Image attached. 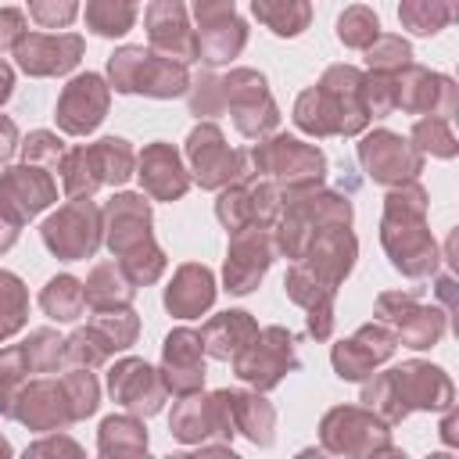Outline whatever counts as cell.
<instances>
[{"instance_id": "6da1fadb", "label": "cell", "mask_w": 459, "mask_h": 459, "mask_svg": "<svg viewBox=\"0 0 459 459\" xmlns=\"http://www.w3.org/2000/svg\"><path fill=\"white\" fill-rule=\"evenodd\" d=\"M380 240L398 273L427 276L437 269V244L427 230V190L420 183H402L387 194Z\"/></svg>"}, {"instance_id": "7a4b0ae2", "label": "cell", "mask_w": 459, "mask_h": 459, "mask_svg": "<svg viewBox=\"0 0 459 459\" xmlns=\"http://www.w3.org/2000/svg\"><path fill=\"white\" fill-rule=\"evenodd\" d=\"M362 72L351 65H333L323 72V79L305 90L294 104L298 129L312 136H355L366 129V108H362Z\"/></svg>"}, {"instance_id": "3957f363", "label": "cell", "mask_w": 459, "mask_h": 459, "mask_svg": "<svg viewBox=\"0 0 459 459\" xmlns=\"http://www.w3.org/2000/svg\"><path fill=\"white\" fill-rule=\"evenodd\" d=\"M100 215H104V240L118 258L126 280L133 287L154 283L165 273V255L151 237V204L140 194H118L115 201H108Z\"/></svg>"}, {"instance_id": "277c9868", "label": "cell", "mask_w": 459, "mask_h": 459, "mask_svg": "<svg viewBox=\"0 0 459 459\" xmlns=\"http://www.w3.org/2000/svg\"><path fill=\"white\" fill-rule=\"evenodd\" d=\"M362 402L387 427L412 409H452V380L430 362H402L362 387Z\"/></svg>"}, {"instance_id": "5b68a950", "label": "cell", "mask_w": 459, "mask_h": 459, "mask_svg": "<svg viewBox=\"0 0 459 459\" xmlns=\"http://www.w3.org/2000/svg\"><path fill=\"white\" fill-rule=\"evenodd\" d=\"M283 212H280V226H276V247L287 258H305V251L316 244V237H323L326 230H341L351 222V204L337 194H319V190H305V194H290L283 197Z\"/></svg>"}, {"instance_id": "8992f818", "label": "cell", "mask_w": 459, "mask_h": 459, "mask_svg": "<svg viewBox=\"0 0 459 459\" xmlns=\"http://www.w3.org/2000/svg\"><path fill=\"white\" fill-rule=\"evenodd\" d=\"M247 158L255 161V176L262 172L265 183H273L276 190L290 194H305L316 190L326 176V158L319 147H308L294 136H273L269 143H258L247 151Z\"/></svg>"}, {"instance_id": "52a82bcc", "label": "cell", "mask_w": 459, "mask_h": 459, "mask_svg": "<svg viewBox=\"0 0 459 459\" xmlns=\"http://www.w3.org/2000/svg\"><path fill=\"white\" fill-rule=\"evenodd\" d=\"M108 79L118 93H143V97H183L190 90V72L183 65H172L143 47H122L108 57Z\"/></svg>"}, {"instance_id": "ba28073f", "label": "cell", "mask_w": 459, "mask_h": 459, "mask_svg": "<svg viewBox=\"0 0 459 459\" xmlns=\"http://www.w3.org/2000/svg\"><path fill=\"white\" fill-rule=\"evenodd\" d=\"M54 197L57 186L39 165H18L0 172V255L18 240V230Z\"/></svg>"}, {"instance_id": "9c48e42d", "label": "cell", "mask_w": 459, "mask_h": 459, "mask_svg": "<svg viewBox=\"0 0 459 459\" xmlns=\"http://www.w3.org/2000/svg\"><path fill=\"white\" fill-rule=\"evenodd\" d=\"M219 82H222V108H230L233 126L244 136H265V133L276 129L280 108L269 97V82H265L262 72H255V68H233Z\"/></svg>"}, {"instance_id": "30bf717a", "label": "cell", "mask_w": 459, "mask_h": 459, "mask_svg": "<svg viewBox=\"0 0 459 459\" xmlns=\"http://www.w3.org/2000/svg\"><path fill=\"white\" fill-rule=\"evenodd\" d=\"M186 158H190L194 179L204 190H226L247 176V154L233 151L215 122L194 126V133L186 136Z\"/></svg>"}, {"instance_id": "8fae6325", "label": "cell", "mask_w": 459, "mask_h": 459, "mask_svg": "<svg viewBox=\"0 0 459 459\" xmlns=\"http://www.w3.org/2000/svg\"><path fill=\"white\" fill-rule=\"evenodd\" d=\"M319 437H323V452L330 455H341V459H366L373 455L377 448L391 445V430L380 416L366 412V409H355V405H337L323 416V427H319Z\"/></svg>"}, {"instance_id": "7c38bea8", "label": "cell", "mask_w": 459, "mask_h": 459, "mask_svg": "<svg viewBox=\"0 0 459 459\" xmlns=\"http://www.w3.org/2000/svg\"><path fill=\"white\" fill-rule=\"evenodd\" d=\"M233 369L240 380H247L255 391H269L283 380V373L298 369L294 337L283 326H265L251 337V344L233 359Z\"/></svg>"}, {"instance_id": "4fadbf2b", "label": "cell", "mask_w": 459, "mask_h": 459, "mask_svg": "<svg viewBox=\"0 0 459 459\" xmlns=\"http://www.w3.org/2000/svg\"><path fill=\"white\" fill-rule=\"evenodd\" d=\"M194 18H197V61L204 65H226L230 57H237L247 43V25L237 14L233 0H197L194 4Z\"/></svg>"}, {"instance_id": "5bb4252c", "label": "cell", "mask_w": 459, "mask_h": 459, "mask_svg": "<svg viewBox=\"0 0 459 459\" xmlns=\"http://www.w3.org/2000/svg\"><path fill=\"white\" fill-rule=\"evenodd\" d=\"M377 316L394 333V341L409 348H434L445 333V312L434 305H420L416 294L387 290L377 298Z\"/></svg>"}, {"instance_id": "9a60e30c", "label": "cell", "mask_w": 459, "mask_h": 459, "mask_svg": "<svg viewBox=\"0 0 459 459\" xmlns=\"http://www.w3.org/2000/svg\"><path fill=\"white\" fill-rule=\"evenodd\" d=\"M283 212V194L258 179V183H233L219 194L215 201V215L219 222L233 233H244V230H265L269 222H276Z\"/></svg>"}, {"instance_id": "2e32d148", "label": "cell", "mask_w": 459, "mask_h": 459, "mask_svg": "<svg viewBox=\"0 0 459 459\" xmlns=\"http://www.w3.org/2000/svg\"><path fill=\"white\" fill-rule=\"evenodd\" d=\"M169 430L186 445H201L208 437H233V391L179 398L169 416Z\"/></svg>"}, {"instance_id": "e0dca14e", "label": "cell", "mask_w": 459, "mask_h": 459, "mask_svg": "<svg viewBox=\"0 0 459 459\" xmlns=\"http://www.w3.org/2000/svg\"><path fill=\"white\" fill-rule=\"evenodd\" d=\"M100 212L93 201H68L61 212H54L47 222H43V244L65 258V262H75V258H90L100 244Z\"/></svg>"}, {"instance_id": "ac0fdd59", "label": "cell", "mask_w": 459, "mask_h": 459, "mask_svg": "<svg viewBox=\"0 0 459 459\" xmlns=\"http://www.w3.org/2000/svg\"><path fill=\"white\" fill-rule=\"evenodd\" d=\"M359 161L366 169V176L380 186H402V183H416V172L423 169V154L402 140L391 129H377L359 143Z\"/></svg>"}, {"instance_id": "d6986e66", "label": "cell", "mask_w": 459, "mask_h": 459, "mask_svg": "<svg viewBox=\"0 0 459 459\" xmlns=\"http://www.w3.org/2000/svg\"><path fill=\"white\" fill-rule=\"evenodd\" d=\"M143 25H147V39L151 50L172 65H190L197 61V39L194 29L186 22V4L179 0H154L143 7Z\"/></svg>"}, {"instance_id": "ffe728a7", "label": "cell", "mask_w": 459, "mask_h": 459, "mask_svg": "<svg viewBox=\"0 0 459 459\" xmlns=\"http://www.w3.org/2000/svg\"><path fill=\"white\" fill-rule=\"evenodd\" d=\"M455 82L441 72H427L420 65H409L394 75V108L409 115H430V118H452L455 111Z\"/></svg>"}, {"instance_id": "44dd1931", "label": "cell", "mask_w": 459, "mask_h": 459, "mask_svg": "<svg viewBox=\"0 0 459 459\" xmlns=\"http://www.w3.org/2000/svg\"><path fill=\"white\" fill-rule=\"evenodd\" d=\"M108 104H111V86L97 72H82V75H75L61 90V100H57V115L54 118H57V126L68 136H86V133H93L104 122Z\"/></svg>"}, {"instance_id": "7402d4cb", "label": "cell", "mask_w": 459, "mask_h": 459, "mask_svg": "<svg viewBox=\"0 0 459 459\" xmlns=\"http://www.w3.org/2000/svg\"><path fill=\"white\" fill-rule=\"evenodd\" d=\"M161 384L176 398L201 394V384H204V344H201L197 330L179 326V330H172L165 337V348H161Z\"/></svg>"}, {"instance_id": "603a6c76", "label": "cell", "mask_w": 459, "mask_h": 459, "mask_svg": "<svg viewBox=\"0 0 459 459\" xmlns=\"http://www.w3.org/2000/svg\"><path fill=\"white\" fill-rule=\"evenodd\" d=\"M86 43L75 32H25V39L14 47L18 68L36 75V79H50V75H65L79 65Z\"/></svg>"}, {"instance_id": "cb8c5ba5", "label": "cell", "mask_w": 459, "mask_h": 459, "mask_svg": "<svg viewBox=\"0 0 459 459\" xmlns=\"http://www.w3.org/2000/svg\"><path fill=\"white\" fill-rule=\"evenodd\" d=\"M108 391L133 416H154L161 409V402H165L161 373L151 369L143 359H122V362H115L108 369Z\"/></svg>"}, {"instance_id": "d4e9b609", "label": "cell", "mask_w": 459, "mask_h": 459, "mask_svg": "<svg viewBox=\"0 0 459 459\" xmlns=\"http://www.w3.org/2000/svg\"><path fill=\"white\" fill-rule=\"evenodd\" d=\"M276 255V240L265 230H244L233 233L230 240V255H226V290L230 294H247L258 287V280L265 276L269 262Z\"/></svg>"}, {"instance_id": "484cf974", "label": "cell", "mask_w": 459, "mask_h": 459, "mask_svg": "<svg viewBox=\"0 0 459 459\" xmlns=\"http://www.w3.org/2000/svg\"><path fill=\"white\" fill-rule=\"evenodd\" d=\"M394 333L384 323H366L355 337L333 344V369L341 380H362L394 355Z\"/></svg>"}, {"instance_id": "4316f807", "label": "cell", "mask_w": 459, "mask_h": 459, "mask_svg": "<svg viewBox=\"0 0 459 459\" xmlns=\"http://www.w3.org/2000/svg\"><path fill=\"white\" fill-rule=\"evenodd\" d=\"M11 416L22 420L29 430H61V427H68L75 420L68 391H65L61 380H32V384H25Z\"/></svg>"}, {"instance_id": "83f0119b", "label": "cell", "mask_w": 459, "mask_h": 459, "mask_svg": "<svg viewBox=\"0 0 459 459\" xmlns=\"http://www.w3.org/2000/svg\"><path fill=\"white\" fill-rule=\"evenodd\" d=\"M136 169H140L136 176H140L143 190H147L151 197H158V201H176V197H183L186 186H190V176H186L179 154H176L169 143H161V140L151 143V147H143Z\"/></svg>"}, {"instance_id": "f1b7e54d", "label": "cell", "mask_w": 459, "mask_h": 459, "mask_svg": "<svg viewBox=\"0 0 459 459\" xmlns=\"http://www.w3.org/2000/svg\"><path fill=\"white\" fill-rule=\"evenodd\" d=\"M355 251H359V244H355V237H351L348 226L326 230V233L316 237V244L305 251L301 265H305L316 280H323L326 287L337 290V283H341V280L351 273V265H355Z\"/></svg>"}, {"instance_id": "f546056e", "label": "cell", "mask_w": 459, "mask_h": 459, "mask_svg": "<svg viewBox=\"0 0 459 459\" xmlns=\"http://www.w3.org/2000/svg\"><path fill=\"white\" fill-rule=\"evenodd\" d=\"M283 290L290 301H298L305 312H308V333L316 341H326L330 330H333V287H326L323 280H316L301 262L287 273L283 280Z\"/></svg>"}, {"instance_id": "4dcf8cb0", "label": "cell", "mask_w": 459, "mask_h": 459, "mask_svg": "<svg viewBox=\"0 0 459 459\" xmlns=\"http://www.w3.org/2000/svg\"><path fill=\"white\" fill-rule=\"evenodd\" d=\"M212 301H215V276L197 262L179 265L172 287L165 290V308L179 319H194L204 308H212Z\"/></svg>"}, {"instance_id": "1f68e13d", "label": "cell", "mask_w": 459, "mask_h": 459, "mask_svg": "<svg viewBox=\"0 0 459 459\" xmlns=\"http://www.w3.org/2000/svg\"><path fill=\"white\" fill-rule=\"evenodd\" d=\"M197 333H201V344L212 359H237L251 344V337L258 333V323L247 312H219Z\"/></svg>"}, {"instance_id": "d6a6232c", "label": "cell", "mask_w": 459, "mask_h": 459, "mask_svg": "<svg viewBox=\"0 0 459 459\" xmlns=\"http://www.w3.org/2000/svg\"><path fill=\"white\" fill-rule=\"evenodd\" d=\"M100 459H147V430L136 416H108L97 434Z\"/></svg>"}, {"instance_id": "836d02e7", "label": "cell", "mask_w": 459, "mask_h": 459, "mask_svg": "<svg viewBox=\"0 0 459 459\" xmlns=\"http://www.w3.org/2000/svg\"><path fill=\"white\" fill-rule=\"evenodd\" d=\"M82 294H86V305H93L97 312H115V308H129L136 287L126 280L118 262H104L90 273V280L82 283Z\"/></svg>"}, {"instance_id": "e575fe53", "label": "cell", "mask_w": 459, "mask_h": 459, "mask_svg": "<svg viewBox=\"0 0 459 459\" xmlns=\"http://www.w3.org/2000/svg\"><path fill=\"white\" fill-rule=\"evenodd\" d=\"M233 430L247 434L255 445H273L276 430V412L258 391H233Z\"/></svg>"}, {"instance_id": "d590c367", "label": "cell", "mask_w": 459, "mask_h": 459, "mask_svg": "<svg viewBox=\"0 0 459 459\" xmlns=\"http://www.w3.org/2000/svg\"><path fill=\"white\" fill-rule=\"evenodd\" d=\"M251 14L276 36H298L312 22V7L305 0H255Z\"/></svg>"}, {"instance_id": "8d00e7d4", "label": "cell", "mask_w": 459, "mask_h": 459, "mask_svg": "<svg viewBox=\"0 0 459 459\" xmlns=\"http://www.w3.org/2000/svg\"><path fill=\"white\" fill-rule=\"evenodd\" d=\"M39 308H43L50 319H57V323L79 319V316H82V308H86L82 283H79L75 276H68V273L54 276V280L43 287V294H39Z\"/></svg>"}, {"instance_id": "74e56055", "label": "cell", "mask_w": 459, "mask_h": 459, "mask_svg": "<svg viewBox=\"0 0 459 459\" xmlns=\"http://www.w3.org/2000/svg\"><path fill=\"white\" fill-rule=\"evenodd\" d=\"M459 14L455 4H445V0H405L398 7V22L405 29H412L416 36H434L441 32L452 18Z\"/></svg>"}, {"instance_id": "f35d334b", "label": "cell", "mask_w": 459, "mask_h": 459, "mask_svg": "<svg viewBox=\"0 0 459 459\" xmlns=\"http://www.w3.org/2000/svg\"><path fill=\"white\" fill-rule=\"evenodd\" d=\"M86 25L97 32V36H126L140 14L136 4H126V0H90L86 4Z\"/></svg>"}, {"instance_id": "ab89813d", "label": "cell", "mask_w": 459, "mask_h": 459, "mask_svg": "<svg viewBox=\"0 0 459 459\" xmlns=\"http://www.w3.org/2000/svg\"><path fill=\"white\" fill-rule=\"evenodd\" d=\"M377 36H380V18H377L373 7L355 4V7H344V11L337 14V39H341L344 47L369 50Z\"/></svg>"}, {"instance_id": "60d3db41", "label": "cell", "mask_w": 459, "mask_h": 459, "mask_svg": "<svg viewBox=\"0 0 459 459\" xmlns=\"http://www.w3.org/2000/svg\"><path fill=\"white\" fill-rule=\"evenodd\" d=\"M93 154H97V169H100V183L104 186H118V183H126L133 176L136 154H133V147L126 140L104 136V140L93 143Z\"/></svg>"}, {"instance_id": "b9f144b4", "label": "cell", "mask_w": 459, "mask_h": 459, "mask_svg": "<svg viewBox=\"0 0 459 459\" xmlns=\"http://www.w3.org/2000/svg\"><path fill=\"white\" fill-rule=\"evenodd\" d=\"M366 65H369V75H387V79H394L402 68H409L412 65V47L402 39V36H377L373 39V47L366 50Z\"/></svg>"}, {"instance_id": "7bdbcfd3", "label": "cell", "mask_w": 459, "mask_h": 459, "mask_svg": "<svg viewBox=\"0 0 459 459\" xmlns=\"http://www.w3.org/2000/svg\"><path fill=\"white\" fill-rule=\"evenodd\" d=\"M25 373H29V362H25L22 344L4 348L0 351V416L14 412V402H18L22 387H25Z\"/></svg>"}, {"instance_id": "ee69618b", "label": "cell", "mask_w": 459, "mask_h": 459, "mask_svg": "<svg viewBox=\"0 0 459 459\" xmlns=\"http://www.w3.org/2000/svg\"><path fill=\"white\" fill-rule=\"evenodd\" d=\"M25 308H29V298H25L22 280L14 273L0 269V341L11 337L14 330H22Z\"/></svg>"}, {"instance_id": "f6af8a7d", "label": "cell", "mask_w": 459, "mask_h": 459, "mask_svg": "<svg viewBox=\"0 0 459 459\" xmlns=\"http://www.w3.org/2000/svg\"><path fill=\"white\" fill-rule=\"evenodd\" d=\"M412 147L420 151V154H434V158H455V133H452V126H448V118H420L416 126H412Z\"/></svg>"}, {"instance_id": "bcb514c9", "label": "cell", "mask_w": 459, "mask_h": 459, "mask_svg": "<svg viewBox=\"0 0 459 459\" xmlns=\"http://www.w3.org/2000/svg\"><path fill=\"white\" fill-rule=\"evenodd\" d=\"M108 355H111V348H108V341H104L93 326L75 330V333L65 341V348H61V359H68L72 366H86V369L100 366Z\"/></svg>"}, {"instance_id": "7dc6e473", "label": "cell", "mask_w": 459, "mask_h": 459, "mask_svg": "<svg viewBox=\"0 0 459 459\" xmlns=\"http://www.w3.org/2000/svg\"><path fill=\"white\" fill-rule=\"evenodd\" d=\"M90 326H93V330H97V333L108 341V348H111V351H118V348H129V344L136 341V330H140V323H136V316H133L129 308L97 312Z\"/></svg>"}, {"instance_id": "c3c4849f", "label": "cell", "mask_w": 459, "mask_h": 459, "mask_svg": "<svg viewBox=\"0 0 459 459\" xmlns=\"http://www.w3.org/2000/svg\"><path fill=\"white\" fill-rule=\"evenodd\" d=\"M61 348H65V341L54 330H32L29 341L22 344L29 373H54L57 362H61Z\"/></svg>"}, {"instance_id": "681fc988", "label": "cell", "mask_w": 459, "mask_h": 459, "mask_svg": "<svg viewBox=\"0 0 459 459\" xmlns=\"http://www.w3.org/2000/svg\"><path fill=\"white\" fill-rule=\"evenodd\" d=\"M61 384H65V391H68V402H72V416H75V420H86V416L97 412L100 387H97V380H93L90 369H86V373L75 369V373H68Z\"/></svg>"}, {"instance_id": "f907efd6", "label": "cell", "mask_w": 459, "mask_h": 459, "mask_svg": "<svg viewBox=\"0 0 459 459\" xmlns=\"http://www.w3.org/2000/svg\"><path fill=\"white\" fill-rule=\"evenodd\" d=\"M75 14H79L75 0H32L29 4V18L43 29H65Z\"/></svg>"}, {"instance_id": "816d5d0a", "label": "cell", "mask_w": 459, "mask_h": 459, "mask_svg": "<svg viewBox=\"0 0 459 459\" xmlns=\"http://www.w3.org/2000/svg\"><path fill=\"white\" fill-rule=\"evenodd\" d=\"M22 151H25V161L29 165H36V161H47V165H61V158H65V143L57 140V133H47V129H36V133H29V140L22 143Z\"/></svg>"}, {"instance_id": "f5cc1de1", "label": "cell", "mask_w": 459, "mask_h": 459, "mask_svg": "<svg viewBox=\"0 0 459 459\" xmlns=\"http://www.w3.org/2000/svg\"><path fill=\"white\" fill-rule=\"evenodd\" d=\"M22 459H86V452H82L72 437L50 434V437H39L36 445H29Z\"/></svg>"}, {"instance_id": "db71d44e", "label": "cell", "mask_w": 459, "mask_h": 459, "mask_svg": "<svg viewBox=\"0 0 459 459\" xmlns=\"http://www.w3.org/2000/svg\"><path fill=\"white\" fill-rule=\"evenodd\" d=\"M219 108H222V82H219V75L208 72L190 90V111L201 118V115H215Z\"/></svg>"}, {"instance_id": "11a10c76", "label": "cell", "mask_w": 459, "mask_h": 459, "mask_svg": "<svg viewBox=\"0 0 459 459\" xmlns=\"http://www.w3.org/2000/svg\"><path fill=\"white\" fill-rule=\"evenodd\" d=\"M25 39V11L0 7V50H14Z\"/></svg>"}, {"instance_id": "9f6ffc18", "label": "cell", "mask_w": 459, "mask_h": 459, "mask_svg": "<svg viewBox=\"0 0 459 459\" xmlns=\"http://www.w3.org/2000/svg\"><path fill=\"white\" fill-rule=\"evenodd\" d=\"M14 151H18V126L7 115H0V161H7Z\"/></svg>"}, {"instance_id": "6f0895ef", "label": "cell", "mask_w": 459, "mask_h": 459, "mask_svg": "<svg viewBox=\"0 0 459 459\" xmlns=\"http://www.w3.org/2000/svg\"><path fill=\"white\" fill-rule=\"evenodd\" d=\"M11 90H14V72L7 61H0V104L11 97Z\"/></svg>"}, {"instance_id": "680465c9", "label": "cell", "mask_w": 459, "mask_h": 459, "mask_svg": "<svg viewBox=\"0 0 459 459\" xmlns=\"http://www.w3.org/2000/svg\"><path fill=\"white\" fill-rule=\"evenodd\" d=\"M441 437H445V445H455L459 437H455V412L448 409V420H445V427H441Z\"/></svg>"}, {"instance_id": "91938a15", "label": "cell", "mask_w": 459, "mask_h": 459, "mask_svg": "<svg viewBox=\"0 0 459 459\" xmlns=\"http://www.w3.org/2000/svg\"><path fill=\"white\" fill-rule=\"evenodd\" d=\"M204 459H240V455L230 452L226 445H212V448H204Z\"/></svg>"}, {"instance_id": "94428289", "label": "cell", "mask_w": 459, "mask_h": 459, "mask_svg": "<svg viewBox=\"0 0 459 459\" xmlns=\"http://www.w3.org/2000/svg\"><path fill=\"white\" fill-rule=\"evenodd\" d=\"M366 459H409L402 448H391V445H384V448H377L373 455H366Z\"/></svg>"}, {"instance_id": "6125c7cd", "label": "cell", "mask_w": 459, "mask_h": 459, "mask_svg": "<svg viewBox=\"0 0 459 459\" xmlns=\"http://www.w3.org/2000/svg\"><path fill=\"white\" fill-rule=\"evenodd\" d=\"M298 459H337V455H330L323 448H305V452H298Z\"/></svg>"}, {"instance_id": "be15d7a7", "label": "cell", "mask_w": 459, "mask_h": 459, "mask_svg": "<svg viewBox=\"0 0 459 459\" xmlns=\"http://www.w3.org/2000/svg\"><path fill=\"white\" fill-rule=\"evenodd\" d=\"M165 459H204V452H179V455H165Z\"/></svg>"}, {"instance_id": "e7e4bbea", "label": "cell", "mask_w": 459, "mask_h": 459, "mask_svg": "<svg viewBox=\"0 0 459 459\" xmlns=\"http://www.w3.org/2000/svg\"><path fill=\"white\" fill-rule=\"evenodd\" d=\"M0 459H11V445L0 437Z\"/></svg>"}, {"instance_id": "03108f58", "label": "cell", "mask_w": 459, "mask_h": 459, "mask_svg": "<svg viewBox=\"0 0 459 459\" xmlns=\"http://www.w3.org/2000/svg\"><path fill=\"white\" fill-rule=\"evenodd\" d=\"M430 459H452V455H448V452H437V455H430Z\"/></svg>"}]
</instances>
